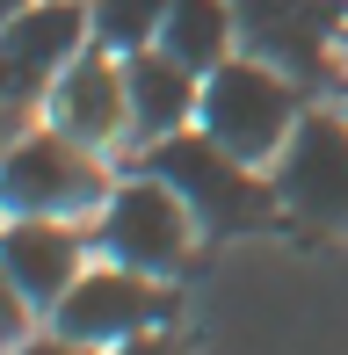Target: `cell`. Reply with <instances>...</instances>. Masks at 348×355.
Here are the masks:
<instances>
[{"instance_id":"cell-16","label":"cell","mask_w":348,"mask_h":355,"mask_svg":"<svg viewBox=\"0 0 348 355\" xmlns=\"http://www.w3.org/2000/svg\"><path fill=\"white\" fill-rule=\"evenodd\" d=\"M22 8H29V0H0V15H22Z\"/></svg>"},{"instance_id":"cell-14","label":"cell","mask_w":348,"mask_h":355,"mask_svg":"<svg viewBox=\"0 0 348 355\" xmlns=\"http://www.w3.org/2000/svg\"><path fill=\"white\" fill-rule=\"evenodd\" d=\"M8 355H94V348L73 341V334H44V341H22V348H8Z\"/></svg>"},{"instance_id":"cell-11","label":"cell","mask_w":348,"mask_h":355,"mask_svg":"<svg viewBox=\"0 0 348 355\" xmlns=\"http://www.w3.org/2000/svg\"><path fill=\"white\" fill-rule=\"evenodd\" d=\"M123 87H131V131L138 138H167V131H189V116L203 109V73H189L174 51L146 44V51L123 58Z\"/></svg>"},{"instance_id":"cell-8","label":"cell","mask_w":348,"mask_h":355,"mask_svg":"<svg viewBox=\"0 0 348 355\" xmlns=\"http://www.w3.org/2000/svg\"><path fill=\"white\" fill-rule=\"evenodd\" d=\"M232 8H240V29L261 44V58L290 80L327 73V37L348 22V0H232Z\"/></svg>"},{"instance_id":"cell-12","label":"cell","mask_w":348,"mask_h":355,"mask_svg":"<svg viewBox=\"0 0 348 355\" xmlns=\"http://www.w3.org/2000/svg\"><path fill=\"white\" fill-rule=\"evenodd\" d=\"M232 37H240V8L232 0H174L160 22V51H174L189 73H218L232 58Z\"/></svg>"},{"instance_id":"cell-13","label":"cell","mask_w":348,"mask_h":355,"mask_svg":"<svg viewBox=\"0 0 348 355\" xmlns=\"http://www.w3.org/2000/svg\"><path fill=\"white\" fill-rule=\"evenodd\" d=\"M167 8H174V0H87V15H94V44H102V51H116V58L146 51V44H160Z\"/></svg>"},{"instance_id":"cell-2","label":"cell","mask_w":348,"mask_h":355,"mask_svg":"<svg viewBox=\"0 0 348 355\" xmlns=\"http://www.w3.org/2000/svg\"><path fill=\"white\" fill-rule=\"evenodd\" d=\"M203 131L218 145H232L240 159H261L283 153L297 131V87L283 66H268V58H225L218 73H203Z\"/></svg>"},{"instance_id":"cell-5","label":"cell","mask_w":348,"mask_h":355,"mask_svg":"<svg viewBox=\"0 0 348 355\" xmlns=\"http://www.w3.org/2000/svg\"><path fill=\"white\" fill-rule=\"evenodd\" d=\"M174 312L167 304V290L146 276V268H94V276H80L58 297V312H51V327L58 334H73V341H87V348H116V341H138V334H153L160 319Z\"/></svg>"},{"instance_id":"cell-9","label":"cell","mask_w":348,"mask_h":355,"mask_svg":"<svg viewBox=\"0 0 348 355\" xmlns=\"http://www.w3.org/2000/svg\"><path fill=\"white\" fill-rule=\"evenodd\" d=\"M51 123L80 145H109L116 131H131V87H123V58L116 51H80L66 73L51 80Z\"/></svg>"},{"instance_id":"cell-15","label":"cell","mask_w":348,"mask_h":355,"mask_svg":"<svg viewBox=\"0 0 348 355\" xmlns=\"http://www.w3.org/2000/svg\"><path fill=\"white\" fill-rule=\"evenodd\" d=\"M109 355H182V348H167L160 334H138V341H116Z\"/></svg>"},{"instance_id":"cell-1","label":"cell","mask_w":348,"mask_h":355,"mask_svg":"<svg viewBox=\"0 0 348 355\" xmlns=\"http://www.w3.org/2000/svg\"><path fill=\"white\" fill-rule=\"evenodd\" d=\"M138 167L160 174L174 196L196 211V225H211V232H254V225L283 203L276 182L254 174V159H240L211 131H167V138H153V153L138 159Z\"/></svg>"},{"instance_id":"cell-7","label":"cell","mask_w":348,"mask_h":355,"mask_svg":"<svg viewBox=\"0 0 348 355\" xmlns=\"http://www.w3.org/2000/svg\"><path fill=\"white\" fill-rule=\"evenodd\" d=\"M87 37H94V15L80 0H29L22 15H8V44H0L8 51V123L29 94H44L87 51Z\"/></svg>"},{"instance_id":"cell-10","label":"cell","mask_w":348,"mask_h":355,"mask_svg":"<svg viewBox=\"0 0 348 355\" xmlns=\"http://www.w3.org/2000/svg\"><path fill=\"white\" fill-rule=\"evenodd\" d=\"M0 261H8V283L37 312H58V297L80 283V239H73L66 218H8Z\"/></svg>"},{"instance_id":"cell-3","label":"cell","mask_w":348,"mask_h":355,"mask_svg":"<svg viewBox=\"0 0 348 355\" xmlns=\"http://www.w3.org/2000/svg\"><path fill=\"white\" fill-rule=\"evenodd\" d=\"M0 196H8V218H87L109 203V182L94 167V145L51 131H15L8 159H0Z\"/></svg>"},{"instance_id":"cell-4","label":"cell","mask_w":348,"mask_h":355,"mask_svg":"<svg viewBox=\"0 0 348 355\" xmlns=\"http://www.w3.org/2000/svg\"><path fill=\"white\" fill-rule=\"evenodd\" d=\"M189 225H196V211L174 196L160 174L138 167L131 182L109 189V203H102V247L116 254L123 268L167 276V268H182V254H189Z\"/></svg>"},{"instance_id":"cell-6","label":"cell","mask_w":348,"mask_h":355,"mask_svg":"<svg viewBox=\"0 0 348 355\" xmlns=\"http://www.w3.org/2000/svg\"><path fill=\"white\" fill-rule=\"evenodd\" d=\"M276 196L283 211L348 232V123L341 116H297L290 145L276 153Z\"/></svg>"}]
</instances>
